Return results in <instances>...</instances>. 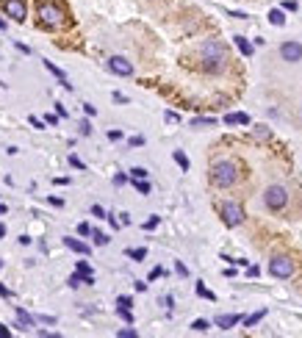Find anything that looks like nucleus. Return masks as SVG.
<instances>
[{"mask_svg":"<svg viewBox=\"0 0 302 338\" xmlns=\"http://www.w3.org/2000/svg\"><path fill=\"white\" fill-rule=\"evenodd\" d=\"M78 236H91V225H89V222H81V225H78Z\"/></svg>","mask_w":302,"mask_h":338,"instance_id":"72a5a7b5","label":"nucleus"},{"mask_svg":"<svg viewBox=\"0 0 302 338\" xmlns=\"http://www.w3.org/2000/svg\"><path fill=\"white\" fill-rule=\"evenodd\" d=\"M197 296H205V299H211V302H216V294H214L211 289H205L203 283H197Z\"/></svg>","mask_w":302,"mask_h":338,"instance_id":"412c9836","label":"nucleus"},{"mask_svg":"<svg viewBox=\"0 0 302 338\" xmlns=\"http://www.w3.org/2000/svg\"><path fill=\"white\" fill-rule=\"evenodd\" d=\"M31 241H34V239H31V236H20V244H22V247H28Z\"/></svg>","mask_w":302,"mask_h":338,"instance_id":"bf43d9fd","label":"nucleus"},{"mask_svg":"<svg viewBox=\"0 0 302 338\" xmlns=\"http://www.w3.org/2000/svg\"><path fill=\"white\" fill-rule=\"evenodd\" d=\"M172 158H175V164L183 169V172H189L191 169V161H189V155L183 153V150H172Z\"/></svg>","mask_w":302,"mask_h":338,"instance_id":"f3484780","label":"nucleus"},{"mask_svg":"<svg viewBox=\"0 0 302 338\" xmlns=\"http://www.w3.org/2000/svg\"><path fill=\"white\" fill-rule=\"evenodd\" d=\"M233 42H236V47L241 50V56H253V44H250V39H247V36H233Z\"/></svg>","mask_w":302,"mask_h":338,"instance_id":"dca6fc26","label":"nucleus"},{"mask_svg":"<svg viewBox=\"0 0 302 338\" xmlns=\"http://www.w3.org/2000/svg\"><path fill=\"white\" fill-rule=\"evenodd\" d=\"M222 219H225L227 227H239L244 222V208L239 203H225L222 205Z\"/></svg>","mask_w":302,"mask_h":338,"instance_id":"39448f33","label":"nucleus"},{"mask_svg":"<svg viewBox=\"0 0 302 338\" xmlns=\"http://www.w3.org/2000/svg\"><path fill=\"white\" fill-rule=\"evenodd\" d=\"M158 222H161V216H158V213H153V216L144 222V230H155V227H158Z\"/></svg>","mask_w":302,"mask_h":338,"instance_id":"c756f323","label":"nucleus"},{"mask_svg":"<svg viewBox=\"0 0 302 338\" xmlns=\"http://www.w3.org/2000/svg\"><path fill=\"white\" fill-rule=\"evenodd\" d=\"M247 275H250V277H258L260 269H258V266H250V269H247Z\"/></svg>","mask_w":302,"mask_h":338,"instance_id":"864d4df0","label":"nucleus"},{"mask_svg":"<svg viewBox=\"0 0 302 338\" xmlns=\"http://www.w3.org/2000/svg\"><path fill=\"white\" fill-rule=\"evenodd\" d=\"M200 53H203V58H227L225 44L216 42V39H208V42H203V44H200Z\"/></svg>","mask_w":302,"mask_h":338,"instance_id":"6e6552de","label":"nucleus"},{"mask_svg":"<svg viewBox=\"0 0 302 338\" xmlns=\"http://www.w3.org/2000/svg\"><path fill=\"white\" fill-rule=\"evenodd\" d=\"M75 272H81V275H94V272H91V266H89V261H78V266H75Z\"/></svg>","mask_w":302,"mask_h":338,"instance_id":"cd10ccee","label":"nucleus"},{"mask_svg":"<svg viewBox=\"0 0 302 338\" xmlns=\"http://www.w3.org/2000/svg\"><path fill=\"white\" fill-rule=\"evenodd\" d=\"M117 338H139V333H136V330H130V327H125V330H120V333H117Z\"/></svg>","mask_w":302,"mask_h":338,"instance_id":"473e14b6","label":"nucleus"},{"mask_svg":"<svg viewBox=\"0 0 302 338\" xmlns=\"http://www.w3.org/2000/svg\"><path fill=\"white\" fill-rule=\"evenodd\" d=\"M263 203H266L269 211H283L288 203V191L286 186L274 183V186H266V191H263Z\"/></svg>","mask_w":302,"mask_h":338,"instance_id":"7ed1b4c3","label":"nucleus"},{"mask_svg":"<svg viewBox=\"0 0 302 338\" xmlns=\"http://www.w3.org/2000/svg\"><path fill=\"white\" fill-rule=\"evenodd\" d=\"M0 296H3V299H8V296H11V291H8L3 283H0Z\"/></svg>","mask_w":302,"mask_h":338,"instance_id":"3c124183","label":"nucleus"},{"mask_svg":"<svg viewBox=\"0 0 302 338\" xmlns=\"http://www.w3.org/2000/svg\"><path fill=\"white\" fill-rule=\"evenodd\" d=\"M280 58L288 64H297L302 58V44L300 42H283L280 44Z\"/></svg>","mask_w":302,"mask_h":338,"instance_id":"1a4fd4ad","label":"nucleus"},{"mask_svg":"<svg viewBox=\"0 0 302 338\" xmlns=\"http://www.w3.org/2000/svg\"><path fill=\"white\" fill-rule=\"evenodd\" d=\"M0 239H6V225H0Z\"/></svg>","mask_w":302,"mask_h":338,"instance_id":"680f3d73","label":"nucleus"},{"mask_svg":"<svg viewBox=\"0 0 302 338\" xmlns=\"http://www.w3.org/2000/svg\"><path fill=\"white\" fill-rule=\"evenodd\" d=\"M0 6H3V11H6L14 22H25V14H28L25 0H0Z\"/></svg>","mask_w":302,"mask_h":338,"instance_id":"423d86ee","label":"nucleus"},{"mask_svg":"<svg viewBox=\"0 0 302 338\" xmlns=\"http://www.w3.org/2000/svg\"><path fill=\"white\" fill-rule=\"evenodd\" d=\"M128 144H130V147H141V144H144V136H130Z\"/></svg>","mask_w":302,"mask_h":338,"instance_id":"e433bc0d","label":"nucleus"},{"mask_svg":"<svg viewBox=\"0 0 302 338\" xmlns=\"http://www.w3.org/2000/svg\"><path fill=\"white\" fill-rule=\"evenodd\" d=\"M130 180V175H114V186H125Z\"/></svg>","mask_w":302,"mask_h":338,"instance_id":"58836bf2","label":"nucleus"},{"mask_svg":"<svg viewBox=\"0 0 302 338\" xmlns=\"http://www.w3.org/2000/svg\"><path fill=\"white\" fill-rule=\"evenodd\" d=\"M70 164H72V167H75V169H86V164L81 161L78 155H70Z\"/></svg>","mask_w":302,"mask_h":338,"instance_id":"ea45409f","label":"nucleus"},{"mask_svg":"<svg viewBox=\"0 0 302 338\" xmlns=\"http://www.w3.org/2000/svg\"><path fill=\"white\" fill-rule=\"evenodd\" d=\"M64 247H70L72 253H78V255H89V253H91V247H89V244H84V241L72 239V236H67V239H64Z\"/></svg>","mask_w":302,"mask_h":338,"instance_id":"ddd939ff","label":"nucleus"},{"mask_svg":"<svg viewBox=\"0 0 302 338\" xmlns=\"http://www.w3.org/2000/svg\"><path fill=\"white\" fill-rule=\"evenodd\" d=\"M147 175H150V172L144 167H133V169H130V180H147Z\"/></svg>","mask_w":302,"mask_h":338,"instance_id":"4be33fe9","label":"nucleus"},{"mask_svg":"<svg viewBox=\"0 0 302 338\" xmlns=\"http://www.w3.org/2000/svg\"><path fill=\"white\" fill-rule=\"evenodd\" d=\"M191 125L194 127H211V125H216V120H214V117H197V120H191Z\"/></svg>","mask_w":302,"mask_h":338,"instance_id":"6ab92c4d","label":"nucleus"},{"mask_svg":"<svg viewBox=\"0 0 302 338\" xmlns=\"http://www.w3.org/2000/svg\"><path fill=\"white\" fill-rule=\"evenodd\" d=\"M17 50H20V53H25V56L31 53V47H28V44H20V42H17Z\"/></svg>","mask_w":302,"mask_h":338,"instance_id":"13d9d810","label":"nucleus"},{"mask_svg":"<svg viewBox=\"0 0 302 338\" xmlns=\"http://www.w3.org/2000/svg\"><path fill=\"white\" fill-rule=\"evenodd\" d=\"M239 322H241V316H239V313H222V316H216V319H214V324H216L219 330H230V327H236Z\"/></svg>","mask_w":302,"mask_h":338,"instance_id":"9b49d317","label":"nucleus"},{"mask_svg":"<svg viewBox=\"0 0 302 338\" xmlns=\"http://www.w3.org/2000/svg\"><path fill=\"white\" fill-rule=\"evenodd\" d=\"M8 336H11V330H8L3 322H0V338H8Z\"/></svg>","mask_w":302,"mask_h":338,"instance_id":"8fccbe9b","label":"nucleus"},{"mask_svg":"<svg viewBox=\"0 0 302 338\" xmlns=\"http://www.w3.org/2000/svg\"><path fill=\"white\" fill-rule=\"evenodd\" d=\"M39 336H42V338H58L56 333H47V330H39Z\"/></svg>","mask_w":302,"mask_h":338,"instance_id":"052dcab7","label":"nucleus"},{"mask_svg":"<svg viewBox=\"0 0 302 338\" xmlns=\"http://www.w3.org/2000/svg\"><path fill=\"white\" fill-rule=\"evenodd\" d=\"M175 272H177L180 277H189V266H186L183 261H175Z\"/></svg>","mask_w":302,"mask_h":338,"instance_id":"7c9ffc66","label":"nucleus"},{"mask_svg":"<svg viewBox=\"0 0 302 338\" xmlns=\"http://www.w3.org/2000/svg\"><path fill=\"white\" fill-rule=\"evenodd\" d=\"M117 305H120V308H133V299H130V296H120Z\"/></svg>","mask_w":302,"mask_h":338,"instance_id":"4c0bfd02","label":"nucleus"},{"mask_svg":"<svg viewBox=\"0 0 302 338\" xmlns=\"http://www.w3.org/2000/svg\"><path fill=\"white\" fill-rule=\"evenodd\" d=\"M161 275H164V266H155L153 272H150V277H147V280H158Z\"/></svg>","mask_w":302,"mask_h":338,"instance_id":"37998d69","label":"nucleus"},{"mask_svg":"<svg viewBox=\"0 0 302 338\" xmlns=\"http://www.w3.org/2000/svg\"><path fill=\"white\" fill-rule=\"evenodd\" d=\"M269 22L277 25V28H283V25H286V14H283V8H272V11H269Z\"/></svg>","mask_w":302,"mask_h":338,"instance_id":"a211bd4d","label":"nucleus"},{"mask_svg":"<svg viewBox=\"0 0 302 338\" xmlns=\"http://www.w3.org/2000/svg\"><path fill=\"white\" fill-rule=\"evenodd\" d=\"M250 114L244 111H236V114H225V125H250Z\"/></svg>","mask_w":302,"mask_h":338,"instance_id":"4468645a","label":"nucleus"},{"mask_svg":"<svg viewBox=\"0 0 302 338\" xmlns=\"http://www.w3.org/2000/svg\"><path fill=\"white\" fill-rule=\"evenodd\" d=\"M39 20H42V25H47V28H58V25H64L67 14H64V8L58 6V3L47 0V3L39 6Z\"/></svg>","mask_w":302,"mask_h":338,"instance_id":"f03ea898","label":"nucleus"},{"mask_svg":"<svg viewBox=\"0 0 302 338\" xmlns=\"http://www.w3.org/2000/svg\"><path fill=\"white\" fill-rule=\"evenodd\" d=\"M263 316H266V310H258V313H253V316H247V319H244V327H255V324H258Z\"/></svg>","mask_w":302,"mask_h":338,"instance_id":"5701e85b","label":"nucleus"},{"mask_svg":"<svg viewBox=\"0 0 302 338\" xmlns=\"http://www.w3.org/2000/svg\"><path fill=\"white\" fill-rule=\"evenodd\" d=\"M44 70H47V72H53V75L58 78V84H61L64 89H67V92H72V84L67 81V75H64V70H61V67H56L53 61H47V58H44Z\"/></svg>","mask_w":302,"mask_h":338,"instance_id":"f8f14e48","label":"nucleus"},{"mask_svg":"<svg viewBox=\"0 0 302 338\" xmlns=\"http://www.w3.org/2000/svg\"><path fill=\"white\" fill-rule=\"evenodd\" d=\"M17 324H20V330H31L36 324V319L31 316V313H25L22 308H17Z\"/></svg>","mask_w":302,"mask_h":338,"instance_id":"2eb2a0df","label":"nucleus"},{"mask_svg":"<svg viewBox=\"0 0 302 338\" xmlns=\"http://www.w3.org/2000/svg\"><path fill=\"white\" fill-rule=\"evenodd\" d=\"M130 183L136 186V191H139V194H150V191H153V186H150L147 180H130Z\"/></svg>","mask_w":302,"mask_h":338,"instance_id":"a878e982","label":"nucleus"},{"mask_svg":"<svg viewBox=\"0 0 302 338\" xmlns=\"http://www.w3.org/2000/svg\"><path fill=\"white\" fill-rule=\"evenodd\" d=\"M84 111H86V117H94V114H97V108L91 106V103H84Z\"/></svg>","mask_w":302,"mask_h":338,"instance_id":"de8ad7c7","label":"nucleus"},{"mask_svg":"<svg viewBox=\"0 0 302 338\" xmlns=\"http://www.w3.org/2000/svg\"><path fill=\"white\" fill-rule=\"evenodd\" d=\"M125 255L133 258V261H144V258H147V250H144V247H139V250H125Z\"/></svg>","mask_w":302,"mask_h":338,"instance_id":"aec40b11","label":"nucleus"},{"mask_svg":"<svg viewBox=\"0 0 302 338\" xmlns=\"http://www.w3.org/2000/svg\"><path fill=\"white\" fill-rule=\"evenodd\" d=\"M177 120H180V117H177L175 111H167V122H177Z\"/></svg>","mask_w":302,"mask_h":338,"instance_id":"6e6d98bb","label":"nucleus"},{"mask_svg":"<svg viewBox=\"0 0 302 338\" xmlns=\"http://www.w3.org/2000/svg\"><path fill=\"white\" fill-rule=\"evenodd\" d=\"M91 239H94V244H97V247L108 244V236H106V233H100V230H91Z\"/></svg>","mask_w":302,"mask_h":338,"instance_id":"bb28decb","label":"nucleus"},{"mask_svg":"<svg viewBox=\"0 0 302 338\" xmlns=\"http://www.w3.org/2000/svg\"><path fill=\"white\" fill-rule=\"evenodd\" d=\"M0 269H3V261H0Z\"/></svg>","mask_w":302,"mask_h":338,"instance_id":"0e129e2a","label":"nucleus"},{"mask_svg":"<svg viewBox=\"0 0 302 338\" xmlns=\"http://www.w3.org/2000/svg\"><path fill=\"white\" fill-rule=\"evenodd\" d=\"M114 103H128V97H125V94H120V92H114Z\"/></svg>","mask_w":302,"mask_h":338,"instance_id":"603ef678","label":"nucleus"},{"mask_svg":"<svg viewBox=\"0 0 302 338\" xmlns=\"http://www.w3.org/2000/svg\"><path fill=\"white\" fill-rule=\"evenodd\" d=\"M269 133H272V130H269L266 125H258V127H255V136H258V139H269Z\"/></svg>","mask_w":302,"mask_h":338,"instance_id":"2f4dec72","label":"nucleus"},{"mask_svg":"<svg viewBox=\"0 0 302 338\" xmlns=\"http://www.w3.org/2000/svg\"><path fill=\"white\" fill-rule=\"evenodd\" d=\"M78 127H81V136H89V133H91V125H89V120H81V125H78Z\"/></svg>","mask_w":302,"mask_h":338,"instance_id":"c9c22d12","label":"nucleus"},{"mask_svg":"<svg viewBox=\"0 0 302 338\" xmlns=\"http://www.w3.org/2000/svg\"><path fill=\"white\" fill-rule=\"evenodd\" d=\"M6 211H8V208H6V203H3V205H0V216H3Z\"/></svg>","mask_w":302,"mask_h":338,"instance_id":"e2e57ef3","label":"nucleus"},{"mask_svg":"<svg viewBox=\"0 0 302 338\" xmlns=\"http://www.w3.org/2000/svg\"><path fill=\"white\" fill-rule=\"evenodd\" d=\"M225 14H227V17H233V20H247V14H244V11H230V8H227Z\"/></svg>","mask_w":302,"mask_h":338,"instance_id":"79ce46f5","label":"nucleus"},{"mask_svg":"<svg viewBox=\"0 0 302 338\" xmlns=\"http://www.w3.org/2000/svg\"><path fill=\"white\" fill-rule=\"evenodd\" d=\"M91 216H97V219H108V213L100 208V205H91Z\"/></svg>","mask_w":302,"mask_h":338,"instance_id":"f704fd0d","label":"nucleus"},{"mask_svg":"<svg viewBox=\"0 0 302 338\" xmlns=\"http://www.w3.org/2000/svg\"><path fill=\"white\" fill-rule=\"evenodd\" d=\"M70 289H78V286H84V275H81V272H75V275H70Z\"/></svg>","mask_w":302,"mask_h":338,"instance_id":"c85d7f7f","label":"nucleus"},{"mask_svg":"<svg viewBox=\"0 0 302 338\" xmlns=\"http://www.w3.org/2000/svg\"><path fill=\"white\" fill-rule=\"evenodd\" d=\"M108 139H111V141H120V139H122V130H108Z\"/></svg>","mask_w":302,"mask_h":338,"instance_id":"09e8293b","label":"nucleus"},{"mask_svg":"<svg viewBox=\"0 0 302 338\" xmlns=\"http://www.w3.org/2000/svg\"><path fill=\"white\" fill-rule=\"evenodd\" d=\"M56 114H58V117H67V108H64L61 103H56Z\"/></svg>","mask_w":302,"mask_h":338,"instance_id":"4d7b16f0","label":"nucleus"},{"mask_svg":"<svg viewBox=\"0 0 302 338\" xmlns=\"http://www.w3.org/2000/svg\"><path fill=\"white\" fill-rule=\"evenodd\" d=\"M239 180V169L233 161H216L211 167V183L219 189H230L233 183Z\"/></svg>","mask_w":302,"mask_h":338,"instance_id":"f257e3e1","label":"nucleus"},{"mask_svg":"<svg viewBox=\"0 0 302 338\" xmlns=\"http://www.w3.org/2000/svg\"><path fill=\"white\" fill-rule=\"evenodd\" d=\"M108 70H111L114 75L130 78V75H133V64L128 61V58H122V56H111V58H108Z\"/></svg>","mask_w":302,"mask_h":338,"instance_id":"0eeeda50","label":"nucleus"},{"mask_svg":"<svg viewBox=\"0 0 302 338\" xmlns=\"http://www.w3.org/2000/svg\"><path fill=\"white\" fill-rule=\"evenodd\" d=\"M117 316H120L122 322L133 324V313H130V308H120V305H117Z\"/></svg>","mask_w":302,"mask_h":338,"instance_id":"393cba45","label":"nucleus"},{"mask_svg":"<svg viewBox=\"0 0 302 338\" xmlns=\"http://www.w3.org/2000/svg\"><path fill=\"white\" fill-rule=\"evenodd\" d=\"M28 122H31V125L36 127V130H42V127H44V122L39 120V117H28Z\"/></svg>","mask_w":302,"mask_h":338,"instance_id":"c03bdc74","label":"nucleus"},{"mask_svg":"<svg viewBox=\"0 0 302 338\" xmlns=\"http://www.w3.org/2000/svg\"><path fill=\"white\" fill-rule=\"evenodd\" d=\"M36 322H44V324H56V316H47V313H42V316H36Z\"/></svg>","mask_w":302,"mask_h":338,"instance_id":"a18cd8bd","label":"nucleus"},{"mask_svg":"<svg viewBox=\"0 0 302 338\" xmlns=\"http://www.w3.org/2000/svg\"><path fill=\"white\" fill-rule=\"evenodd\" d=\"M208 327H211L208 319H197V322H191V330H194V333H205Z\"/></svg>","mask_w":302,"mask_h":338,"instance_id":"b1692460","label":"nucleus"},{"mask_svg":"<svg viewBox=\"0 0 302 338\" xmlns=\"http://www.w3.org/2000/svg\"><path fill=\"white\" fill-rule=\"evenodd\" d=\"M294 261L288 258V255H277V258H272L269 261V275L277 277V280H288V277L294 275Z\"/></svg>","mask_w":302,"mask_h":338,"instance_id":"20e7f679","label":"nucleus"},{"mask_svg":"<svg viewBox=\"0 0 302 338\" xmlns=\"http://www.w3.org/2000/svg\"><path fill=\"white\" fill-rule=\"evenodd\" d=\"M133 286H136V291H147V283H144V280H136Z\"/></svg>","mask_w":302,"mask_h":338,"instance_id":"5fc2aeb1","label":"nucleus"},{"mask_svg":"<svg viewBox=\"0 0 302 338\" xmlns=\"http://www.w3.org/2000/svg\"><path fill=\"white\" fill-rule=\"evenodd\" d=\"M58 120H61L58 114H47V117H44V122H47V125H58Z\"/></svg>","mask_w":302,"mask_h":338,"instance_id":"49530a36","label":"nucleus"},{"mask_svg":"<svg viewBox=\"0 0 302 338\" xmlns=\"http://www.w3.org/2000/svg\"><path fill=\"white\" fill-rule=\"evenodd\" d=\"M283 11H297V0H283Z\"/></svg>","mask_w":302,"mask_h":338,"instance_id":"a19ab883","label":"nucleus"},{"mask_svg":"<svg viewBox=\"0 0 302 338\" xmlns=\"http://www.w3.org/2000/svg\"><path fill=\"white\" fill-rule=\"evenodd\" d=\"M227 67V58H203V70L208 75H219V72H225Z\"/></svg>","mask_w":302,"mask_h":338,"instance_id":"9d476101","label":"nucleus"}]
</instances>
